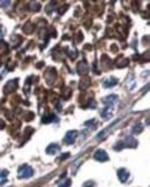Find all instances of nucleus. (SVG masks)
<instances>
[{
	"mask_svg": "<svg viewBox=\"0 0 150 187\" xmlns=\"http://www.w3.org/2000/svg\"><path fill=\"white\" fill-rule=\"evenodd\" d=\"M59 150H60V147H59L57 143H52V144H50V146L46 148V154H49V155H54V154H57Z\"/></svg>",
	"mask_w": 150,
	"mask_h": 187,
	"instance_id": "obj_11",
	"label": "nucleus"
},
{
	"mask_svg": "<svg viewBox=\"0 0 150 187\" xmlns=\"http://www.w3.org/2000/svg\"><path fill=\"white\" fill-rule=\"evenodd\" d=\"M77 72H78V74H81V75H84V74H87V73L89 72V66L87 65L85 61H82V63L78 64V66H77Z\"/></svg>",
	"mask_w": 150,
	"mask_h": 187,
	"instance_id": "obj_9",
	"label": "nucleus"
},
{
	"mask_svg": "<svg viewBox=\"0 0 150 187\" xmlns=\"http://www.w3.org/2000/svg\"><path fill=\"white\" fill-rule=\"evenodd\" d=\"M117 83H118V80H117L114 76H111V78H107V80H105V81L103 82V87H104V88H112V87H114Z\"/></svg>",
	"mask_w": 150,
	"mask_h": 187,
	"instance_id": "obj_8",
	"label": "nucleus"
},
{
	"mask_svg": "<svg viewBox=\"0 0 150 187\" xmlns=\"http://www.w3.org/2000/svg\"><path fill=\"white\" fill-rule=\"evenodd\" d=\"M76 138H77V132L76 131H68L66 133V135H65L64 141H65L66 144H72V143H74Z\"/></svg>",
	"mask_w": 150,
	"mask_h": 187,
	"instance_id": "obj_5",
	"label": "nucleus"
},
{
	"mask_svg": "<svg viewBox=\"0 0 150 187\" xmlns=\"http://www.w3.org/2000/svg\"><path fill=\"white\" fill-rule=\"evenodd\" d=\"M5 128V121L0 119V129H3Z\"/></svg>",
	"mask_w": 150,
	"mask_h": 187,
	"instance_id": "obj_22",
	"label": "nucleus"
},
{
	"mask_svg": "<svg viewBox=\"0 0 150 187\" xmlns=\"http://www.w3.org/2000/svg\"><path fill=\"white\" fill-rule=\"evenodd\" d=\"M141 129H142V125H141V124H138L136 127H134V132H135V133H140Z\"/></svg>",
	"mask_w": 150,
	"mask_h": 187,
	"instance_id": "obj_20",
	"label": "nucleus"
},
{
	"mask_svg": "<svg viewBox=\"0 0 150 187\" xmlns=\"http://www.w3.org/2000/svg\"><path fill=\"white\" fill-rule=\"evenodd\" d=\"M89 85H90V79H89V78H82V79L80 80V89L83 90V89L88 88Z\"/></svg>",
	"mask_w": 150,
	"mask_h": 187,
	"instance_id": "obj_12",
	"label": "nucleus"
},
{
	"mask_svg": "<svg viewBox=\"0 0 150 187\" xmlns=\"http://www.w3.org/2000/svg\"><path fill=\"white\" fill-rule=\"evenodd\" d=\"M94 158H95L96 161H98V162H106V161H109V155H107L104 150L98 149V150H96V153L94 154Z\"/></svg>",
	"mask_w": 150,
	"mask_h": 187,
	"instance_id": "obj_3",
	"label": "nucleus"
},
{
	"mask_svg": "<svg viewBox=\"0 0 150 187\" xmlns=\"http://www.w3.org/2000/svg\"><path fill=\"white\" fill-rule=\"evenodd\" d=\"M68 156H69V154H65V155H63V156L59 158V161H64V160H66Z\"/></svg>",
	"mask_w": 150,
	"mask_h": 187,
	"instance_id": "obj_21",
	"label": "nucleus"
},
{
	"mask_svg": "<svg viewBox=\"0 0 150 187\" xmlns=\"http://www.w3.org/2000/svg\"><path fill=\"white\" fill-rule=\"evenodd\" d=\"M71 185H72V180L71 179H65L59 184L58 187H71Z\"/></svg>",
	"mask_w": 150,
	"mask_h": 187,
	"instance_id": "obj_16",
	"label": "nucleus"
},
{
	"mask_svg": "<svg viewBox=\"0 0 150 187\" xmlns=\"http://www.w3.org/2000/svg\"><path fill=\"white\" fill-rule=\"evenodd\" d=\"M7 176H8V171L6 170H0V185L5 184L7 182Z\"/></svg>",
	"mask_w": 150,
	"mask_h": 187,
	"instance_id": "obj_13",
	"label": "nucleus"
},
{
	"mask_svg": "<svg viewBox=\"0 0 150 187\" xmlns=\"http://www.w3.org/2000/svg\"><path fill=\"white\" fill-rule=\"evenodd\" d=\"M102 58H103V59H102L103 66H104V67H110V65H111V60H110V58H109V57H106V56H103Z\"/></svg>",
	"mask_w": 150,
	"mask_h": 187,
	"instance_id": "obj_15",
	"label": "nucleus"
},
{
	"mask_svg": "<svg viewBox=\"0 0 150 187\" xmlns=\"http://www.w3.org/2000/svg\"><path fill=\"white\" fill-rule=\"evenodd\" d=\"M118 177L120 179L121 183H126L128 180V177H129V172L126 170V169H119L118 170Z\"/></svg>",
	"mask_w": 150,
	"mask_h": 187,
	"instance_id": "obj_6",
	"label": "nucleus"
},
{
	"mask_svg": "<svg viewBox=\"0 0 150 187\" xmlns=\"http://www.w3.org/2000/svg\"><path fill=\"white\" fill-rule=\"evenodd\" d=\"M34 175V170L31 166L24 164L19 168V178H30Z\"/></svg>",
	"mask_w": 150,
	"mask_h": 187,
	"instance_id": "obj_1",
	"label": "nucleus"
},
{
	"mask_svg": "<svg viewBox=\"0 0 150 187\" xmlns=\"http://www.w3.org/2000/svg\"><path fill=\"white\" fill-rule=\"evenodd\" d=\"M112 111H113V105H112V104L106 105V106H105V109L102 111V117H103L104 119L110 118V117L112 116Z\"/></svg>",
	"mask_w": 150,
	"mask_h": 187,
	"instance_id": "obj_10",
	"label": "nucleus"
},
{
	"mask_svg": "<svg viewBox=\"0 0 150 187\" xmlns=\"http://www.w3.org/2000/svg\"><path fill=\"white\" fill-rule=\"evenodd\" d=\"M53 120H56V117H54L53 114H45V116L42 118V121H43L44 124H49V122H51V121H53Z\"/></svg>",
	"mask_w": 150,
	"mask_h": 187,
	"instance_id": "obj_14",
	"label": "nucleus"
},
{
	"mask_svg": "<svg viewBox=\"0 0 150 187\" xmlns=\"http://www.w3.org/2000/svg\"><path fill=\"white\" fill-rule=\"evenodd\" d=\"M39 8H41V5H39L38 2H32V3L30 5V9L34 10V12H37Z\"/></svg>",
	"mask_w": 150,
	"mask_h": 187,
	"instance_id": "obj_17",
	"label": "nucleus"
},
{
	"mask_svg": "<svg viewBox=\"0 0 150 187\" xmlns=\"http://www.w3.org/2000/svg\"><path fill=\"white\" fill-rule=\"evenodd\" d=\"M83 187H96V184L92 180H89V182H85L83 184Z\"/></svg>",
	"mask_w": 150,
	"mask_h": 187,
	"instance_id": "obj_18",
	"label": "nucleus"
},
{
	"mask_svg": "<svg viewBox=\"0 0 150 187\" xmlns=\"http://www.w3.org/2000/svg\"><path fill=\"white\" fill-rule=\"evenodd\" d=\"M126 65H128V60L127 59H125V58H122V63H119V64H117V66L118 67H124V66H126Z\"/></svg>",
	"mask_w": 150,
	"mask_h": 187,
	"instance_id": "obj_19",
	"label": "nucleus"
},
{
	"mask_svg": "<svg viewBox=\"0 0 150 187\" xmlns=\"http://www.w3.org/2000/svg\"><path fill=\"white\" fill-rule=\"evenodd\" d=\"M1 37H2V34H1V31H0V39H1Z\"/></svg>",
	"mask_w": 150,
	"mask_h": 187,
	"instance_id": "obj_24",
	"label": "nucleus"
},
{
	"mask_svg": "<svg viewBox=\"0 0 150 187\" xmlns=\"http://www.w3.org/2000/svg\"><path fill=\"white\" fill-rule=\"evenodd\" d=\"M136 140H134V139H132V138H126V140L125 141H119L116 146H114V149H118V150H120V149H122L124 147H131V148H133V147H136Z\"/></svg>",
	"mask_w": 150,
	"mask_h": 187,
	"instance_id": "obj_2",
	"label": "nucleus"
},
{
	"mask_svg": "<svg viewBox=\"0 0 150 187\" xmlns=\"http://www.w3.org/2000/svg\"><path fill=\"white\" fill-rule=\"evenodd\" d=\"M56 75H57V73H56V69H54V68H50V69L46 72L45 78H46V81H47L49 85H51V83L54 81Z\"/></svg>",
	"mask_w": 150,
	"mask_h": 187,
	"instance_id": "obj_7",
	"label": "nucleus"
},
{
	"mask_svg": "<svg viewBox=\"0 0 150 187\" xmlns=\"http://www.w3.org/2000/svg\"><path fill=\"white\" fill-rule=\"evenodd\" d=\"M8 3H9V1H6V2H5V1H1V6H2V7L8 6Z\"/></svg>",
	"mask_w": 150,
	"mask_h": 187,
	"instance_id": "obj_23",
	"label": "nucleus"
},
{
	"mask_svg": "<svg viewBox=\"0 0 150 187\" xmlns=\"http://www.w3.org/2000/svg\"><path fill=\"white\" fill-rule=\"evenodd\" d=\"M17 82H19V80H17V79H16V80L8 81V82H7V85H6V86H5V88H3V93L5 94L13 93V91L17 88Z\"/></svg>",
	"mask_w": 150,
	"mask_h": 187,
	"instance_id": "obj_4",
	"label": "nucleus"
}]
</instances>
